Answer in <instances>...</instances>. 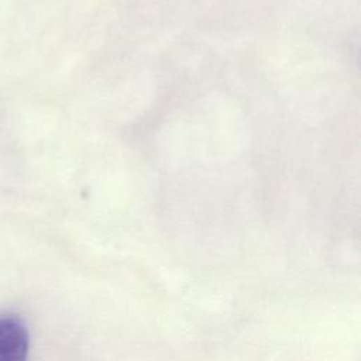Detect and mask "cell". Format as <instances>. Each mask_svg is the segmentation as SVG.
Returning a JSON list of instances; mask_svg holds the SVG:
<instances>
[{
  "label": "cell",
  "instance_id": "cell-1",
  "mask_svg": "<svg viewBox=\"0 0 361 361\" xmlns=\"http://www.w3.org/2000/svg\"><path fill=\"white\" fill-rule=\"evenodd\" d=\"M30 334L24 322L11 313L0 314V361H27Z\"/></svg>",
  "mask_w": 361,
  "mask_h": 361
}]
</instances>
